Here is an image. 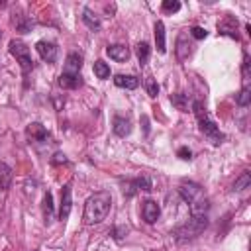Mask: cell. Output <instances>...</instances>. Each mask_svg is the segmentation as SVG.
I'll list each match as a JSON object with an SVG mask.
<instances>
[{
    "label": "cell",
    "instance_id": "cell-1",
    "mask_svg": "<svg viewBox=\"0 0 251 251\" xmlns=\"http://www.w3.org/2000/svg\"><path fill=\"white\" fill-rule=\"evenodd\" d=\"M112 208V196L106 190L94 192L88 196V200L84 202V224L92 226V224H100L102 220H106L108 212Z\"/></svg>",
    "mask_w": 251,
    "mask_h": 251
},
{
    "label": "cell",
    "instance_id": "cell-2",
    "mask_svg": "<svg viewBox=\"0 0 251 251\" xmlns=\"http://www.w3.org/2000/svg\"><path fill=\"white\" fill-rule=\"evenodd\" d=\"M178 194L184 198V202H188L192 216H206V212L210 208V202H208V196L204 194V190H202L200 184L190 182V180H184L178 186Z\"/></svg>",
    "mask_w": 251,
    "mask_h": 251
},
{
    "label": "cell",
    "instance_id": "cell-3",
    "mask_svg": "<svg viewBox=\"0 0 251 251\" xmlns=\"http://www.w3.org/2000/svg\"><path fill=\"white\" fill-rule=\"evenodd\" d=\"M192 110H194V116H196V120H198V127H200V131H202L204 135H208V139H210L214 145L222 143L224 133H222V131L218 129V126L210 120V116H208L204 104H202L200 100H194V102H192Z\"/></svg>",
    "mask_w": 251,
    "mask_h": 251
},
{
    "label": "cell",
    "instance_id": "cell-4",
    "mask_svg": "<svg viewBox=\"0 0 251 251\" xmlns=\"http://www.w3.org/2000/svg\"><path fill=\"white\" fill-rule=\"evenodd\" d=\"M206 226H208V218H206V216H192L186 224L178 226V227L173 231V235H175L176 239H180V241H184V239H194V237H198V235L206 229Z\"/></svg>",
    "mask_w": 251,
    "mask_h": 251
},
{
    "label": "cell",
    "instance_id": "cell-5",
    "mask_svg": "<svg viewBox=\"0 0 251 251\" xmlns=\"http://www.w3.org/2000/svg\"><path fill=\"white\" fill-rule=\"evenodd\" d=\"M10 53H12V55L16 57V61L20 63V69H22L24 75H27V73L33 69V59H31V55H29V47H27L24 41L12 39V41H10Z\"/></svg>",
    "mask_w": 251,
    "mask_h": 251
},
{
    "label": "cell",
    "instance_id": "cell-6",
    "mask_svg": "<svg viewBox=\"0 0 251 251\" xmlns=\"http://www.w3.org/2000/svg\"><path fill=\"white\" fill-rule=\"evenodd\" d=\"M73 208V194H71V184H65L61 188V206H59V220H67Z\"/></svg>",
    "mask_w": 251,
    "mask_h": 251
},
{
    "label": "cell",
    "instance_id": "cell-7",
    "mask_svg": "<svg viewBox=\"0 0 251 251\" xmlns=\"http://www.w3.org/2000/svg\"><path fill=\"white\" fill-rule=\"evenodd\" d=\"M35 49H37V53H39V57H41L43 61L55 63V59H57V45H55V43L41 39V41L35 43Z\"/></svg>",
    "mask_w": 251,
    "mask_h": 251
},
{
    "label": "cell",
    "instance_id": "cell-8",
    "mask_svg": "<svg viewBox=\"0 0 251 251\" xmlns=\"http://www.w3.org/2000/svg\"><path fill=\"white\" fill-rule=\"evenodd\" d=\"M159 214H161V208L155 200H145L143 206H141V216L147 224H155L159 220Z\"/></svg>",
    "mask_w": 251,
    "mask_h": 251
},
{
    "label": "cell",
    "instance_id": "cell-9",
    "mask_svg": "<svg viewBox=\"0 0 251 251\" xmlns=\"http://www.w3.org/2000/svg\"><path fill=\"white\" fill-rule=\"evenodd\" d=\"M27 135H29V139L39 141V143H49V141H51L49 131H47L41 124H29V126H27Z\"/></svg>",
    "mask_w": 251,
    "mask_h": 251
},
{
    "label": "cell",
    "instance_id": "cell-10",
    "mask_svg": "<svg viewBox=\"0 0 251 251\" xmlns=\"http://www.w3.org/2000/svg\"><path fill=\"white\" fill-rule=\"evenodd\" d=\"M190 53H192V43L188 41L186 33H180L176 37V57H178V61H184Z\"/></svg>",
    "mask_w": 251,
    "mask_h": 251
},
{
    "label": "cell",
    "instance_id": "cell-11",
    "mask_svg": "<svg viewBox=\"0 0 251 251\" xmlns=\"http://www.w3.org/2000/svg\"><path fill=\"white\" fill-rule=\"evenodd\" d=\"M106 53L110 55V59H114V61H118V63H124V61L129 59V49H127L126 45H120V43H116V45H108Z\"/></svg>",
    "mask_w": 251,
    "mask_h": 251
},
{
    "label": "cell",
    "instance_id": "cell-12",
    "mask_svg": "<svg viewBox=\"0 0 251 251\" xmlns=\"http://www.w3.org/2000/svg\"><path fill=\"white\" fill-rule=\"evenodd\" d=\"M80 67H82V55L69 53L67 55V61H65V71L63 73H67V75H78Z\"/></svg>",
    "mask_w": 251,
    "mask_h": 251
},
{
    "label": "cell",
    "instance_id": "cell-13",
    "mask_svg": "<svg viewBox=\"0 0 251 251\" xmlns=\"http://www.w3.org/2000/svg\"><path fill=\"white\" fill-rule=\"evenodd\" d=\"M57 84H59L61 88L73 90V88H78V86L82 84V78H80V75H67V73H61L59 78H57Z\"/></svg>",
    "mask_w": 251,
    "mask_h": 251
},
{
    "label": "cell",
    "instance_id": "cell-14",
    "mask_svg": "<svg viewBox=\"0 0 251 251\" xmlns=\"http://www.w3.org/2000/svg\"><path fill=\"white\" fill-rule=\"evenodd\" d=\"M112 129H114V133H116L118 137H126V135H129V131H131V124H129V120H127V118L114 116Z\"/></svg>",
    "mask_w": 251,
    "mask_h": 251
},
{
    "label": "cell",
    "instance_id": "cell-15",
    "mask_svg": "<svg viewBox=\"0 0 251 251\" xmlns=\"http://www.w3.org/2000/svg\"><path fill=\"white\" fill-rule=\"evenodd\" d=\"M218 31L224 35H229L233 39H237V22L233 18H226L224 22L218 24Z\"/></svg>",
    "mask_w": 251,
    "mask_h": 251
},
{
    "label": "cell",
    "instance_id": "cell-16",
    "mask_svg": "<svg viewBox=\"0 0 251 251\" xmlns=\"http://www.w3.org/2000/svg\"><path fill=\"white\" fill-rule=\"evenodd\" d=\"M114 82H116V86H120V88H129V90H133V88L139 86V80H137L135 76H131V75H116V76H114Z\"/></svg>",
    "mask_w": 251,
    "mask_h": 251
},
{
    "label": "cell",
    "instance_id": "cell-17",
    "mask_svg": "<svg viewBox=\"0 0 251 251\" xmlns=\"http://www.w3.org/2000/svg\"><path fill=\"white\" fill-rule=\"evenodd\" d=\"M82 22H84L90 29H94V31L100 29V20H98V16H96L90 8H84V10H82Z\"/></svg>",
    "mask_w": 251,
    "mask_h": 251
},
{
    "label": "cell",
    "instance_id": "cell-18",
    "mask_svg": "<svg viewBox=\"0 0 251 251\" xmlns=\"http://www.w3.org/2000/svg\"><path fill=\"white\" fill-rule=\"evenodd\" d=\"M155 43H157V51L159 53L167 51V47H165V24L163 22L155 24Z\"/></svg>",
    "mask_w": 251,
    "mask_h": 251
},
{
    "label": "cell",
    "instance_id": "cell-19",
    "mask_svg": "<svg viewBox=\"0 0 251 251\" xmlns=\"http://www.w3.org/2000/svg\"><path fill=\"white\" fill-rule=\"evenodd\" d=\"M12 182V169L6 163H0V190H8Z\"/></svg>",
    "mask_w": 251,
    "mask_h": 251
},
{
    "label": "cell",
    "instance_id": "cell-20",
    "mask_svg": "<svg viewBox=\"0 0 251 251\" xmlns=\"http://www.w3.org/2000/svg\"><path fill=\"white\" fill-rule=\"evenodd\" d=\"M43 216H45V222L47 224L53 220V194L51 192H45L43 194Z\"/></svg>",
    "mask_w": 251,
    "mask_h": 251
},
{
    "label": "cell",
    "instance_id": "cell-21",
    "mask_svg": "<svg viewBox=\"0 0 251 251\" xmlns=\"http://www.w3.org/2000/svg\"><path fill=\"white\" fill-rule=\"evenodd\" d=\"M149 53H151L149 43H147V41H141V43L137 45V59H139L141 65H145V63L149 61Z\"/></svg>",
    "mask_w": 251,
    "mask_h": 251
},
{
    "label": "cell",
    "instance_id": "cell-22",
    "mask_svg": "<svg viewBox=\"0 0 251 251\" xmlns=\"http://www.w3.org/2000/svg\"><path fill=\"white\" fill-rule=\"evenodd\" d=\"M251 184V175H249V171H243L241 175H239V178L235 180V184H233V190H245L247 186Z\"/></svg>",
    "mask_w": 251,
    "mask_h": 251
},
{
    "label": "cell",
    "instance_id": "cell-23",
    "mask_svg": "<svg viewBox=\"0 0 251 251\" xmlns=\"http://www.w3.org/2000/svg\"><path fill=\"white\" fill-rule=\"evenodd\" d=\"M94 75H96V78H108L110 76V67L104 63V61H96L94 63Z\"/></svg>",
    "mask_w": 251,
    "mask_h": 251
},
{
    "label": "cell",
    "instance_id": "cell-24",
    "mask_svg": "<svg viewBox=\"0 0 251 251\" xmlns=\"http://www.w3.org/2000/svg\"><path fill=\"white\" fill-rule=\"evenodd\" d=\"M171 102H173L180 112H188V98H186V94H173V96H171Z\"/></svg>",
    "mask_w": 251,
    "mask_h": 251
},
{
    "label": "cell",
    "instance_id": "cell-25",
    "mask_svg": "<svg viewBox=\"0 0 251 251\" xmlns=\"http://www.w3.org/2000/svg\"><path fill=\"white\" fill-rule=\"evenodd\" d=\"M14 24H16V27H18L20 33H27V31L31 29V22L25 20L24 16H16V18H14Z\"/></svg>",
    "mask_w": 251,
    "mask_h": 251
},
{
    "label": "cell",
    "instance_id": "cell-26",
    "mask_svg": "<svg viewBox=\"0 0 251 251\" xmlns=\"http://www.w3.org/2000/svg\"><path fill=\"white\" fill-rule=\"evenodd\" d=\"M249 100H251V88H249V86H243V88L239 90V94H237V104H239V106H247Z\"/></svg>",
    "mask_w": 251,
    "mask_h": 251
},
{
    "label": "cell",
    "instance_id": "cell-27",
    "mask_svg": "<svg viewBox=\"0 0 251 251\" xmlns=\"http://www.w3.org/2000/svg\"><path fill=\"white\" fill-rule=\"evenodd\" d=\"M161 8H163V12H167V14H175V12L180 10V2H178V0H165Z\"/></svg>",
    "mask_w": 251,
    "mask_h": 251
},
{
    "label": "cell",
    "instance_id": "cell-28",
    "mask_svg": "<svg viewBox=\"0 0 251 251\" xmlns=\"http://www.w3.org/2000/svg\"><path fill=\"white\" fill-rule=\"evenodd\" d=\"M145 88H147V94H149L151 98H155V96L159 94V84L155 82L153 76H147V80H145Z\"/></svg>",
    "mask_w": 251,
    "mask_h": 251
},
{
    "label": "cell",
    "instance_id": "cell-29",
    "mask_svg": "<svg viewBox=\"0 0 251 251\" xmlns=\"http://www.w3.org/2000/svg\"><path fill=\"white\" fill-rule=\"evenodd\" d=\"M135 190H151V180L147 176H139V178H133L131 180Z\"/></svg>",
    "mask_w": 251,
    "mask_h": 251
},
{
    "label": "cell",
    "instance_id": "cell-30",
    "mask_svg": "<svg viewBox=\"0 0 251 251\" xmlns=\"http://www.w3.org/2000/svg\"><path fill=\"white\" fill-rule=\"evenodd\" d=\"M190 35H192L194 39H204V37L208 35V31H206L204 27H200V25H194V27H190Z\"/></svg>",
    "mask_w": 251,
    "mask_h": 251
},
{
    "label": "cell",
    "instance_id": "cell-31",
    "mask_svg": "<svg viewBox=\"0 0 251 251\" xmlns=\"http://www.w3.org/2000/svg\"><path fill=\"white\" fill-rule=\"evenodd\" d=\"M176 155H178L182 161H190V157H192V153H190V149H188V147H180V149L176 151Z\"/></svg>",
    "mask_w": 251,
    "mask_h": 251
},
{
    "label": "cell",
    "instance_id": "cell-32",
    "mask_svg": "<svg viewBox=\"0 0 251 251\" xmlns=\"http://www.w3.org/2000/svg\"><path fill=\"white\" fill-rule=\"evenodd\" d=\"M126 233H127V229H126V227H116V229H114V237H116L118 241H120V239H122Z\"/></svg>",
    "mask_w": 251,
    "mask_h": 251
},
{
    "label": "cell",
    "instance_id": "cell-33",
    "mask_svg": "<svg viewBox=\"0 0 251 251\" xmlns=\"http://www.w3.org/2000/svg\"><path fill=\"white\" fill-rule=\"evenodd\" d=\"M51 163H67V157L63 153H55L53 159H51Z\"/></svg>",
    "mask_w": 251,
    "mask_h": 251
},
{
    "label": "cell",
    "instance_id": "cell-34",
    "mask_svg": "<svg viewBox=\"0 0 251 251\" xmlns=\"http://www.w3.org/2000/svg\"><path fill=\"white\" fill-rule=\"evenodd\" d=\"M141 122H143V129H145V133H147V131H149V126H147V118L143 116V118H141Z\"/></svg>",
    "mask_w": 251,
    "mask_h": 251
},
{
    "label": "cell",
    "instance_id": "cell-35",
    "mask_svg": "<svg viewBox=\"0 0 251 251\" xmlns=\"http://www.w3.org/2000/svg\"><path fill=\"white\" fill-rule=\"evenodd\" d=\"M0 39H2V31H0Z\"/></svg>",
    "mask_w": 251,
    "mask_h": 251
}]
</instances>
